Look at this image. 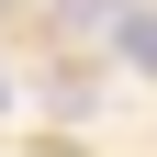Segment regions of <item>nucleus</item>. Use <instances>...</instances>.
<instances>
[{
    "label": "nucleus",
    "instance_id": "1",
    "mask_svg": "<svg viewBox=\"0 0 157 157\" xmlns=\"http://www.w3.org/2000/svg\"><path fill=\"white\" fill-rule=\"evenodd\" d=\"M112 45H124V56H135V67H146V78H157V11H124V23H112Z\"/></svg>",
    "mask_w": 157,
    "mask_h": 157
},
{
    "label": "nucleus",
    "instance_id": "2",
    "mask_svg": "<svg viewBox=\"0 0 157 157\" xmlns=\"http://www.w3.org/2000/svg\"><path fill=\"white\" fill-rule=\"evenodd\" d=\"M0 112H11V78H0Z\"/></svg>",
    "mask_w": 157,
    "mask_h": 157
}]
</instances>
